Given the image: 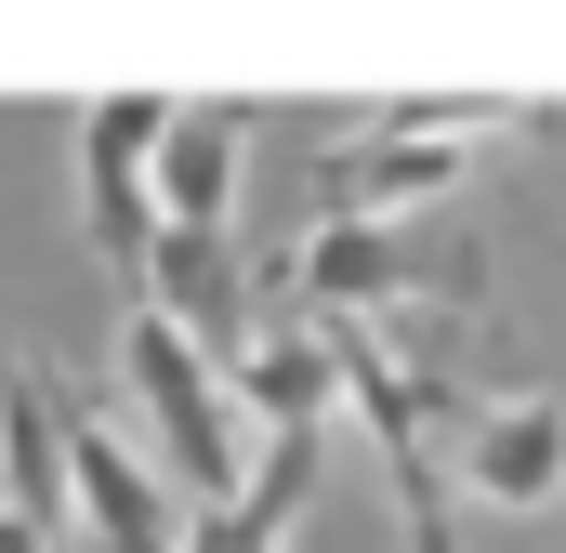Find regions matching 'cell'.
<instances>
[{
	"label": "cell",
	"instance_id": "cell-1",
	"mask_svg": "<svg viewBox=\"0 0 566 553\" xmlns=\"http://www.w3.org/2000/svg\"><path fill=\"white\" fill-rule=\"evenodd\" d=\"M119 383H133V409L158 421V474H171V488H198V514L251 488V448H238V396H224V369H211L158 303L119 316Z\"/></svg>",
	"mask_w": 566,
	"mask_h": 553
},
{
	"label": "cell",
	"instance_id": "cell-2",
	"mask_svg": "<svg viewBox=\"0 0 566 553\" xmlns=\"http://www.w3.org/2000/svg\"><path fill=\"white\" fill-rule=\"evenodd\" d=\"M303 303H316V316L488 303V251H474V238H409V225H329V238H303Z\"/></svg>",
	"mask_w": 566,
	"mask_h": 553
},
{
	"label": "cell",
	"instance_id": "cell-3",
	"mask_svg": "<svg viewBox=\"0 0 566 553\" xmlns=\"http://www.w3.org/2000/svg\"><path fill=\"white\" fill-rule=\"evenodd\" d=\"M158 133H171V106H158V93H106V106H80L93 251L119 264V290H145V251H158V198H145V171H158Z\"/></svg>",
	"mask_w": 566,
	"mask_h": 553
},
{
	"label": "cell",
	"instance_id": "cell-4",
	"mask_svg": "<svg viewBox=\"0 0 566 553\" xmlns=\"http://www.w3.org/2000/svg\"><path fill=\"white\" fill-rule=\"evenodd\" d=\"M133 303H158L211 369H224V356H251V276H238V251H224V225H158Z\"/></svg>",
	"mask_w": 566,
	"mask_h": 553
},
{
	"label": "cell",
	"instance_id": "cell-5",
	"mask_svg": "<svg viewBox=\"0 0 566 553\" xmlns=\"http://www.w3.org/2000/svg\"><path fill=\"white\" fill-rule=\"evenodd\" d=\"M461 171H474L461 133H369V145H329L316 198H329V225H396V211H434Z\"/></svg>",
	"mask_w": 566,
	"mask_h": 553
},
{
	"label": "cell",
	"instance_id": "cell-6",
	"mask_svg": "<svg viewBox=\"0 0 566 553\" xmlns=\"http://www.w3.org/2000/svg\"><path fill=\"white\" fill-rule=\"evenodd\" d=\"M461 488L488 514H541L566 488V396H501V409H461Z\"/></svg>",
	"mask_w": 566,
	"mask_h": 553
},
{
	"label": "cell",
	"instance_id": "cell-7",
	"mask_svg": "<svg viewBox=\"0 0 566 553\" xmlns=\"http://www.w3.org/2000/svg\"><path fill=\"white\" fill-rule=\"evenodd\" d=\"M66 501H80V528L106 553H171L185 528H171V501H158V474H145V448H119L106 421L66 409Z\"/></svg>",
	"mask_w": 566,
	"mask_h": 553
},
{
	"label": "cell",
	"instance_id": "cell-8",
	"mask_svg": "<svg viewBox=\"0 0 566 553\" xmlns=\"http://www.w3.org/2000/svg\"><path fill=\"white\" fill-rule=\"evenodd\" d=\"M0 514L27 541H53L66 501V396H40V369H0Z\"/></svg>",
	"mask_w": 566,
	"mask_h": 553
},
{
	"label": "cell",
	"instance_id": "cell-9",
	"mask_svg": "<svg viewBox=\"0 0 566 553\" xmlns=\"http://www.w3.org/2000/svg\"><path fill=\"white\" fill-rule=\"evenodd\" d=\"M303 488H316V435H277V461H264L238 501H211V514H198L171 553H277L290 514H303Z\"/></svg>",
	"mask_w": 566,
	"mask_h": 553
},
{
	"label": "cell",
	"instance_id": "cell-10",
	"mask_svg": "<svg viewBox=\"0 0 566 553\" xmlns=\"http://www.w3.org/2000/svg\"><path fill=\"white\" fill-rule=\"evenodd\" d=\"M224 185H238V106H171V133H158L171 225H224Z\"/></svg>",
	"mask_w": 566,
	"mask_h": 553
},
{
	"label": "cell",
	"instance_id": "cell-11",
	"mask_svg": "<svg viewBox=\"0 0 566 553\" xmlns=\"http://www.w3.org/2000/svg\"><path fill=\"white\" fill-rule=\"evenodd\" d=\"M238 409H264L277 435H316L329 421V356H316V330H264L251 356H238V383H224Z\"/></svg>",
	"mask_w": 566,
	"mask_h": 553
},
{
	"label": "cell",
	"instance_id": "cell-12",
	"mask_svg": "<svg viewBox=\"0 0 566 553\" xmlns=\"http://www.w3.org/2000/svg\"><path fill=\"white\" fill-rule=\"evenodd\" d=\"M396 501H409V553H461V528H448V461L434 448H396Z\"/></svg>",
	"mask_w": 566,
	"mask_h": 553
},
{
	"label": "cell",
	"instance_id": "cell-13",
	"mask_svg": "<svg viewBox=\"0 0 566 553\" xmlns=\"http://www.w3.org/2000/svg\"><path fill=\"white\" fill-rule=\"evenodd\" d=\"M0 553H40V541H27V528H13V514H0Z\"/></svg>",
	"mask_w": 566,
	"mask_h": 553
}]
</instances>
